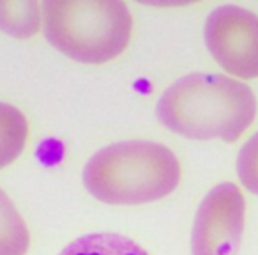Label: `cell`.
I'll return each mask as SVG.
<instances>
[{
    "instance_id": "obj_1",
    "label": "cell",
    "mask_w": 258,
    "mask_h": 255,
    "mask_svg": "<svg viewBox=\"0 0 258 255\" xmlns=\"http://www.w3.org/2000/svg\"><path fill=\"white\" fill-rule=\"evenodd\" d=\"M254 115L253 90L225 75H187L172 83L158 103L159 121L173 133L195 140L235 142Z\"/></svg>"
},
{
    "instance_id": "obj_2",
    "label": "cell",
    "mask_w": 258,
    "mask_h": 255,
    "mask_svg": "<svg viewBox=\"0 0 258 255\" xmlns=\"http://www.w3.org/2000/svg\"><path fill=\"white\" fill-rule=\"evenodd\" d=\"M180 165L168 147L156 142H118L101 149L83 170V184L106 204H147L177 188Z\"/></svg>"
},
{
    "instance_id": "obj_3",
    "label": "cell",
    "mask_w": 258,
    "mask_h": 255,
    "mask_svg": "<svg viewBox=\"0 0 258 255\" xmlns=\"http://www.w3.org/2000/svg\"><path fill=\"white\" fill-rule=\"evenodd\" d=\"M43 11L48 41L76 62L111 61L131 37L133 20L122 2H46Z\"/></svg>"
},
{
    "instance_id": "obj_4",
    "label": "cell",
    "mask_w": 258,
    "mask_h": 255,
    "mask_svg": "<svg viewBox=\"0 0 258 255\" xmlns=\"http://www.w3.org/2000/svg\"><path fill=\"white\" fill-rule=\"evenodd\" d=\"M205 44L226 73L258 76V16L237 6H221L209 15Z\"/></svg>"
},
{
    "instance_id": "obj_5",
    "label": "cell",
    "mask_w": 258,
    "mask_h": 255,
    "mask_svg": "<svg viewBox=\"0 0 258 255\" xmlns=\"http://www.w3.org/2000/svg\"><path fill=\"white\" fill-rule=\"evenodd\" d=\"M244 197L233 183L212 188L197 211L193 255H235L244 230Z\"/></svg>"
},
{
    "instance_id": "obj_6",
    "label": "cell",
    "mask_w": 258,
    "mask_h": 255,
    "mask_svg": "<svg viewBox=\"0 0 258 255\" xmlns=\"http://www.w3.org/2000/svg\"><path fill=\"white\" fill-rule=\"evenodd\" d=\"M29 137L27 119L18 108L0 103V169L11 165L23 152Z\"/></svg>"
},
{
    "instance_id": "obj_7",
    "label": "cell",
    "mask_w": 258,
    "mask_h": 255,
    "mask_svg": "<svg viewBox=\"0 0 258 255\" xmlns=\"http://www.w3.org/2000/svg\"><path fill=\"white\" fill-rule=\"evenodd\" d=\"M58 255H149L135 241L120 234H87L69 243Z\"/></svg>"
},
{
    "instance_id": "obj_8",
    "label": "cell",
    "mask_w": 258,
    "mask_h": 255,
    "mask_svg": "<svg viewBox=\"0 0 258 255\" xmlns=\"http://www.w3.org/2000/svg\"><path fill=\"white\" fill-rule=\"evenodd\" d=\"M30 244L29 229L11 198L0 190V255H25Z\"/></svg>"
},
{
    "instance_id": "obj_9",
    "label": "cell",
    "mask_w": 258,
    "mask_h": 255,
    "mask_svg": "<svg viewBox=\"0 0 258 255\" xmlns=\"http://www.w3.org/2000/svg\"><path fill=\"white\" fill-rule=\"evenodd\" d=\"M36 2H0V29L15 37H30L39 29Z\"/></svg>"
},
{
    "instance_id": "obj_10",
    "label": "cell",
    "mask_w": 258,
    "mask_h": 255,
    "mask_svg": "<svg viewBox=\"0 0 258 255\" xmlns=\"http://www.w3.org/2000/svg\"><path fill=\"white\" fill-rule=\"evenodd\" d=\"M239 179L251 193L258 195V133H254L240 149L237 158Z\"/></svg>"
}]
</instances>
